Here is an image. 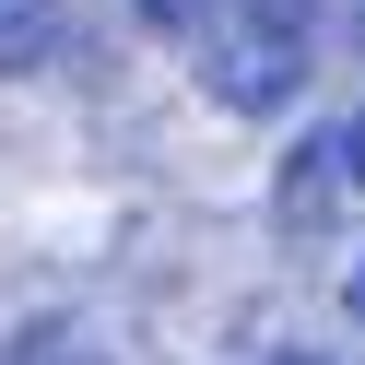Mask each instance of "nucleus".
<instances>
[{
  "label": "nucleus",
  "instance_id": "obj_2",
  "mask_svg": "<svg viewBox=\"0 0 365 365\" xmlns=\"http://www.w3.org/2000/svg\"><path fill=\"white\" fill-rule=\"evenodd\" d=\"M341 153H330V130H307V142L283 153V177H271V224H283V236H318V224L341 212Z\"/></svg>",
  "mask_w": 365,
  "mask_h": 365
},
{
  "label": "nucleus",
  "instance_id": "obj_1",
  "mask_svg": "<svg viewBox=\"0 0 365 365\" xmlns=\"http://www.w3.org/2000/svg\"><path fill=\"white\" fill-rule=\"evenodd\" d=\"M212 95L236 106V118H283L294 95H307V48L294 36H212Z\"/></svg>",
  "mask_w": 365,
  "mask_h": 365
},
{
  "label": "nucleus",
  "instance_id": "obj_8",
  "mask_svg": "<svg viewBox=\"0 0 365 365\" xmlns=\"http://www.w3.org/2000/svg\"><path fill=\"white\" fill-rule=\"evenodd\" d=\"M341 307H354V330H365V247H354V271H341Z\"/></svg>",
  "mask_w": 365,
  "mask_h": 365
},
{
  "label": "nucleus",
  "instance_id": "obj_6",
  "mask_svg": "<svg viewBox=\"0 0 365 365\" xmlns=\"http://www.w3.org/2000/svg\"><path fill=\"white\" fill-rule=\"evenodd\" d=\"M236 24H247V36H294V48H307L318 0H236Z\"/></svg>",
  "mask_w": 365,
  "mask_h": 365
},
{
  "label": "nucleus",
  "instance_id": "obj_7",
  "mask_svg": "<svg viewBox=\"0 0 365 365\" xmlns=\"http://www.w3.org/2000/svg\"><path fill=\"white\" fill-rule=\"evenodd\" d=\"M330 153H341V189L365 200V106H354V118H330Z\"/></svg>",
  "mask_w": 365,
  "mask_h": 365
},
{
  "label": "nucleus",
  "instance_id": "obj_9",
  "mask_svg": "<svg viewBox=\"0 0 365 365\" xmlns=\"http://www.w3.org/2000/svg\"><path fill=\"white\" fill-rule=\"evenodd\" d=\"M271 365H330V354H307V341H294V354H271Z\"/></svg>",
  "mask_w": 365,
  "mask_h": 365
},
{
  "label": "nucleus",
  "instance_id": "obj_5",
  "mask_svg": "<svg viewBox=\"0 0 365 365\" xmlns=\"http://www.w3.org/2000/svg\"><path fill=\"white\" fill-rule=\"evenodd\" d=\"M142 12V36H177V48H212V24H224V0H130Z\"/></svg>",
  "mask_w": 365,
  "mask_h": 365
},
{
  "label": "nucleus",
  "instance_id": "obj_10",
  "mask_svg": "<svg viewBox=\"0 0 365 365\" xmlns=\"http://www.w3.org/2000/svg\"><path fill=\"white\" fill-rule=\"evenodd\" d=\"M341 24H354V48H365V0H354V12H341Z\"/></svg>",
  "mask_w": 365,
  "mask_h": 365
},
{
  "label": "nucleus",
  "instance_id": "obj_3",
  "mask_svg": "<svg viewBox=\"0 0 365 365\" xmlns=\"http://www.w3.org/2000/svg\"><path fill=\"white\" fill-rule=\"evenodd\" d=\"M59 36H83V24H71V0H24V12L0 24V71H48Z\"/></svg>",
  "mask_w": 365,
  "mask_h": 365
},
{
  "label": "nucleus",
  "instance_id": "obj_4",
  "mask_svg": "<svg viewBox=\"0 0 365 365\" xmlns=\"http://www.w3.org/2000/svg\"><path fill=\"white\" fill-rule=\"evenodd\" d=\"M0 365H106V354L71 330V318H36V330H12V341H0Z\"/></svg>",
  "mask_w": 365,
  "mask_h": 365
}]
</instances>
